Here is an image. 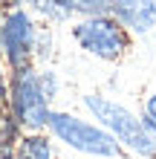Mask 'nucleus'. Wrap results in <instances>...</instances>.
Segmentation results:
<instances>
[{"label":"nucleus","instance_id":"1","mask_svg":"<svg viewBox=\"0 0 156 159\" xmlns=\"http://www.w3.org/2000/svg\"><path fill=\"white\" fill-rule=\"evenodd\" d=\"M84 104H87L90 113L104 125L107 133H113L118 142L127 145L133 153L148 156V159L156 156V136L148 130V125H145L142 119H136L127 107L116 104V101H110L104 96H84Z\"/></svg>","mask_w":156,"mask_h":159},{"label":"nucleus","instance_id":"2","mask_svg":"<svg viewBox=\"0 0 156 159\" xmlns=\"http://www.w3.org/2000/svg\"><path fill=\"white\" fill-rule=\"evenodd\" d=\"M9 113L23 130H43L49 125V98L41 87V72L32 67L15 70L9 78Z\"/></svg>","mask_w":156,"mask_h":159},{"label":"nucleus","instance_id":"3","mask_svg":"<svg viewBox=\"0 0 156 159\" xmlns=\"http://www.w3.org/2000/svg\"><path fill=\"white\" fill-rule=\"evenodd\" d=\"M52 136L64 142L72 151L90 153V156H101V159H113L118 153V142L113 133H107L104 127H96L90 121L72 116V113H61V110H52L49 113V125Z\"/></svg>","mask_w":156,"mask_h":159},{"label":"nucleus","instance_id":"4","mask_svg":"<svg viewBox=\"0 0 156 159\" xmlns=\"http://www.w3.org/2000/svg\"><path fill=\"white\" fill-rule=\"evenodd\" d=\"M72 38L84 52L96 55L101 61H116L122 58L130 35L113 15H96V17H84L72 26Z\"/></svg>","mask_w":156,"mask_h":159},{"label":"nucleus","instance_id":"5","mask_svg":"<svg viewBox=\"0 0 156 159\" xmlns=\"http://www.w3.org/2000/svg\"><path fill=\"white\" fill-rule=\"evenodd\" d=\"M0 58L9 70L32 67L35 58V20L23 6H12L0 15Z\"/></svg>","mask_w":156,"mask_h":159},{"label":"nucleus","instance_id":"6","mask_svg":"<svg viewBox=\"0 0 156 159\" xmlns=\"http://www.w3.org/2000/svg\"><path fill=\"white\" fill-rule=\"evenodd\" d=\"M29 3L49 20H67L69 15H110V0H29Z\"/></svg>","mask_w":156,"mask_h":159},{"label":"nucleus","instance_id":"7","mask_svg":"<svg viewBox=\"0 0 156 159\" xmlns=\"http://www.w3.org/2000/svg\"><path fill=\"white\" fill-rule=\"evenodd\" d=\"M110 15L133 32H148L156 26V0H110Z\"/></svg>","mask_w":156,"mask_h":159},{"label":"nucleus","instance_id":"8","mask_svg":"<svg viewBox=\"0 0 156 159\" xmlns=\"http://www.w3.org/2000/svg\"><path fill=\"white\" fill-rule=\"evenodd\" d=\"M15 159H55L52 139L41 130H23L15 145Z\"/></svg>","mask_w":156,"mask_h":159},{"label":"nucleus","instance_id":"9","mask_svg":"<svg viewBox=\"0 0 156 159\" xmlns=\"http://www.w3.org/2000/svg\"><path fill=\"white\" fill-rule=\"evenodd\" d=\"M41 87L47 93V98H55V93H58V78H55V72H41Z\"/></svg>","mask_w":156,"mask_h":159},{"label":"nucleus","instance_id":"10","mask_svg":"<svg viewBox=\"0 0 156 159\" xmlns=\"http://www.w3.org/2000/svg\"><path fill=\"white\" fill-rule=\"evenodd\" d=\"M3 110H9V78L3 70V61H0V113Z\"/></svg>","mask_w":156,"mask_h":159},{"label":"nucleus","instance_id":"11","mask_svg":"<svg viewBox=\"0 0 156 159\" xmlns=\"http://www.w3.org/2000/svg\"><path fill=\"white\" fill-rule=\"evenodd\" d=\"M145 125H150V127H156V93L145 101Z\"/></svg>","mask_w":156,"mask_h":159},{"label":"nucleus","instance_id":"12","mask_svg":"<svg viewBox=\"0 0 156 159\" xmlns=\"http://www.w3.org/2000/svg\"><path fill=\"white\" fill-rule=\"evenodd\" d=\"M0 159H15V148H0Z\"/></svg>","mask_w":156,"mask_h":159},{"label":"nucleus","instance_id":"13","mask_svg":"<svg viewBox=\"0 0 156 159\" xmlns=\"http://www.w3.org/2000/svg\"><path fill=\"white\" fill-rule=\"evenodd\" d=\"M0 3H6L9 9H12V6H23V3H29V0H0Z\"/></svg>","mask_w":156,"mask_h":159},{"label":"nucleus","instance_id":"14","mask_svg":"<svg viewBox=\"0 0 156 159\" xmlns=\"http://www.w3.org/2000/svg\"><path fill=\"white\" fill-rule=\"evenodd\" d=\"M148 130H150V133H153V136H156V127H150V125H148Z\"/></svg>","mask_w":156,"mask_h":159}]
</instances>
